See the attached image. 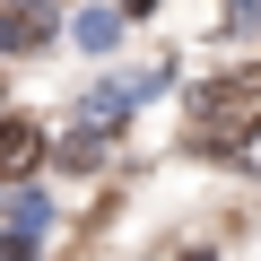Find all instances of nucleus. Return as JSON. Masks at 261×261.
Returning <instances> with one entry per match:
<instances>
[{
	"label": "nucleus",
	"instance_id": "nucleus-5",
	"mask_svg": "<svg viewBox=\"0 0 261 261\" xmlns=\"http://www.w3.org/2000/svg\"><path fill=\"white\" fill-rule=\"evenodd\" d=\"M261 18V0H226V27H252Z\"/></svg>",
	"mask_w": 261,
	"mask_h": 261
},
{
	"label": "nucleus",
	"instance_id": "nucleus-3",
	"mask_svg": "<svg viewBox=\"0 0 261 261\" xmlns=\"http://www.w3.org/2000/svg\"><path fill=\"white\" fill-rule=\"evenodd\" d=\"M53 35V9H35V0H9L0 9V53H35Z\"/></svg>",
	"mask_w": 261,
	"mask_h": 261
},
{
	"label": "nucleus",
	"instance_id": "nucleus-2",
	"mask_svg": "<svg viewBox=\"0 0 261 261\" xmlns=\"http://www.w3.org/2000/svg\"><path fill=\"white\" fill-rule=\"evenodd\" d=\"M130 105H140V87H96V96L79 105V130H70V140H105V130H122Z\"/></svg>",
	"mask_w": 261,
	"mask_h": 261
},
{
	"label": "nucleus",
	"instance_id": "nucleus-4",
	"mask_svg": "<svg viewBox=\"0 0 261 261\" xmlns=\"http://www.w3.org/2000/svg\"><path fill=\"white\" fill-rule=\"evenodd\" d=\"M113 27H122V18H79V44H87V53H105V44H113Z\"/></svg>",
	"mask_w": 261,
	"mask_h": 261
},
{
	"label": "nucleus",
	"instance_id": "nucleus-1",
	"mask_svg": "<svg viewBox=\"0 0 261 261\" xmlns=\"http://www.w3.org/2000/svg\"><path fill=\"white\" fill-rule=\"evenodd\" d=\"M35 157H44V122H27V113H0V183L35 174Z\"/></svg>",
	"mask_w": 261,
	"mask_h": 261
}]
</instances>
